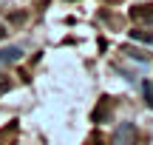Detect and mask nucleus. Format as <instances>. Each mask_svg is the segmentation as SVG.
<instances>
[{
	"instance_id": "obj_1",
	"label": "nucleus",
	"mask_w": 153,
	"mask_h": 145,
	"mask_svg": "<svg viewBox=\"0 0 153 145\" xmlns=\"http://www.w3.org/2000/svg\"><path fill=\"white\" fill-rule=\"evenodd\" d=\"M20 57H23V49H17V46L0 49V66H6V63H17Z\"/></svg>"
},
{
	"instance_id": "obj_2",
	"label": "nucleus",
	"mask_w": 153,
	"mask_h": 145,
	"mask_svg": "<svg viewBox=\"0 0 153 145\" xmlns=\"http://www.w3.org/2000/svg\"><path fill=\"white\" fill-rule=\"evenodd\" d=\"M131 37L139 40V43H153V31H142V28H133Z\"/></svg>"
},
{
	"instance_id": "obj_3",
	"label": "nucleus",
	"mask_w": 153,
	"mask_h": 145,
	"mask_svg": "<svg viewBox=\"0 0 153 145\" xmlns=\"http://www.w3.org/2000/svg\"><path fill=\"white\" fill-rule=\"evenodd\" d=\"M142 94H145V102L153 108V83H150V80H145V83H142Z\"/></svg>"
},
{
	"instance_id": "obj_4",
	"label": "nucleus",
	"mask_w": 153,
	"mask_h": 145,
	"mask_svg": "<svg viewBox=\"0 0 153 145\" xmlns=\"http://www.w3.org/2000/svg\"><path fill=\"white\" fill-rule=\"evenodd\" d=\"M11 88V83H9V77H0V94H6V91Z\"/></svg>"
},
{
	"instance_id": "obj_5",
	"label": "nucleus",
	"mask_w": 153,
	"mask_h": 145,
	"mask_svg": "<svg viewBox=\"0 0 153 145\" xmlns=\"http://www.w3.org/2000/svg\"><path fill=\"white\" fill-rule=\"evenodd\" d=\"M3 37H6V28H3V26H0V40H3Z\"/></svg>"
},
{
	"instance_id": "obj_6",
	"label": "nucleus",
	"mask_w": 153,
	"mask_h": 145,
	"mask_svg": "<svg viewBox=\"0 0 153 145\" xmlns=\"http://www.w3.org/2000/svg\"><path fill=\"white\" fill-rule=\"evenodd\" d=\"M88 145H97V142H88ZM99 145H102V142H99Z\"/></svg>"
}]
</instances>
